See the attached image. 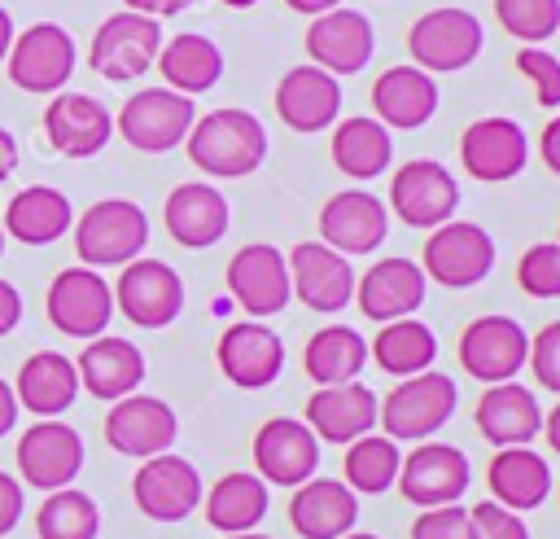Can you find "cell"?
<instances>
[{
    "label": "cell",
    "instance_id": "obj_1",
    "mask_svg": "<svg viewBox=\"0 0 560 539\" xmlns=\"http://www.w3.org/2000/svg\"><path fill=\"white\" fill-rule=\"evenodd\" d=\"M184 145L192 167H201L210 180H245L267 158V127L249 110L223 105V110L197 114Z\"/></svg>",
    "mask_w": 560,
    "mask_h": 539
},
{
    "label": "cell",
    "instance_id": "obj_2",
    "mask_svg": "<svg viewBox=\"0 0 560 539\" xmlns=\"http://www.w3.org/2000/svg\"><path fill=\"white\" fill-rule=\"evenodd\" d=\"M459 403V386L451 372H416V377H398V386L381 399L376 408V425H385V438L394 443H429Z\"/></svg>",
    "mask_w": 560,
    "mask_h": 539
},
{
    "label": "cell",
    "instance_id": "obj_3",
    "mask_svg": "<svg viewBox=\"0 0 560 539\" xmlns=\"http://www.w3.org/2000/svg\"><path fill=\"white\" fill-rule=\"evenodd\" d=\"M149 245V215L127 197L92 202L74 223V254L83 267H122Z\"/></svg>",
    "mask_w": 560,
    "mask_h": 539
},
{
    "label": "cell",
    "instance_id": "obj_4",
    "mask_svg": "<svg viewBox=\"0 0 560 539\" xmlns=\"http://www.w3.org/2000/svg\"><path fill=\"white\" fill-rule=\"evenodd\" d=\"M481 44H486V35H481L477 13L455 9V4L420 13L407 31L411 66H420L429 74H455V70L472 66L481 57Z\"/></svg>",
    "mask_w": 560,
    "mask_h": 539
},
{
    "label": "cell",
    "instance_id": "obj_5",
    "mask_svg": "<svg viewBox=\"0 0 560 539\" xmlns=\"http://www.w3.org/2000/svg\"><path fill=\"white\" fill-rule=\"evenodd\" d=\"M192 123H197L192 96L171 92V88H140L122 101L114 131L140 153H166V149L188 140Z\"/></svg>",
    "mask_w": 560,
    "mask_h": 539
},
{
    "label": "cell",
    "instance_id": "obj_6",
    "mask_svg": "<svg viewBox=\"0 0 560 539\" xmlns=\"http://www.w3.org/2000/svg\"><path fill=\"white\" fill-rule=\"evenodd\" d=\"M490 267H494V241L481 223L446 219L424 237L420 272L446 289H472L490 276Z\"/></svg>",
    "mask_w": 560,
    "mask_h": 539
},
{
    "label": "cell",
    "instance_id": "obj_7",
    "mask_svg": "<svg viewBox=\"0 0 560 539\" xmlns=\"http://www.w3.org/2000/svg\"><path fill=\"white\" fill-rule=\"evenodd\" d=\"M158 48H162V22L149 13L122 9L96 26L88 66L109 83H127V79H140L158 61Z\"/></svg>",
    "mask_w": 560,
    "mask_h": 539
},
{
    "label": "cell",
    "instance_id": "obj_8",
    "mask_svg": "<svg viewBox=\"0 0 560 539\" xmlns=\"http://www.w3.org/2000/svg\"><path fill=\"white\" fill-rule=\"evenodd\" d=\"M455 206H459V184H455V175H451L442 162H433V158L402 162V167L389 175V210H394L407 228L433 232L438 223L455 219Z\"/></svg>",
    "mask_w": 560,
    "mask_h": 539
},
{
    "label": "cell",
    "instance_id": "obj_9",
    "mask_svg": "<svg viewBox=\"0 0 560 539\" xmlns=\"http://www.w3.org/2000/svg\"><path fill=\"white\" fill-rule=\"evenodd\" d=\"M228 294L232 302L254 316V320H267V316H280L293 298V285H289V259L271 245V241H249L241 245L232 259H228Z\"/></svg>",
    "mask_w": 560,
    "mask_h": 539
},
{
    "label": "cell",
    "instance_id": "obj_10",
    "mask_svg": "<svg viewBox=\"0 0 560 539\" xmlns=\"http://www.w3.org/2000/svg\"><path fill=\"white\" fill-rule=\"evenodd\" d=\"M74 39L66 26L57 22H31L26 31L13 35L9 44V79L22 88V92H57L70 83L74 74Z\"/></svg>",
    "mask_w": 560,
    "mask_h": 539
},
{
    "label": "cell",
    "instance_id": "obj_11",
    "mask_svg": "<svg viewBox=\"0 0 560 539\" xmlns=\"http://www.w3.org/2000/svg\"><path fill=\"white\" fill-rule=\"evenodd\" d=\"M48 320L66 337H101L114 320V285L96 267H61L48 285Z\"/></svg>",
    "mask_w": 560,
    "mask_h": 539
},
{
    "label": "cell",
    "instance_id": "obj_12",
    "mask_svg": "<svg viewBox=\"0 0 560 539\" xmlns=\"http://www.w3.org/2000/svg\"><path fill=\"white\" fill-rule=\"evenodd\" d=\"M525 359H529V333L512 316H477L459 333V368L481 386L516 381Z\"/></svg>",
    "mask_w": 560,
    "mask_h": 539
},
{
    "label": "cell",
    "instance_id": "obj_13",
    "mask_svg": "<svg viewBox=\"0 0 560 539\" xmlns=\"http://www.w3.org/2000/svg\"><path fill=\"white\" fill-rule=\"evenodd\" d=\"M114 311L140 329H166L184 311V280L162 259H131L114 285Z\"/></svg>",
    "mask_w": 560,
    "mask_h": 539
},
{
    "label": "cell",
    "instance_id": "obj_14",
    "mask_svg": "<svg viewBox=\"0 0 560 539\" xmlns=\"http://www.w3.org/2000/svg\"><path fill=\"white\" fill-rule=\"evenodd\" d=\"M468 482H472V465L455 443H416V451L402 456L394 486L416 508H442V504H459Z\"/></svg>",
    "mask_w": 560,
    "mask_h": 539
},
{
    "label": "cell",
    "instance_id": "obj_15",
    "mask_svg": "<svg viewBox=\"0 0 560 539\" xmlns=\"http://www.w3.org/2000/svg\"><path fill=\"white\" fill-rule=\"evenodd\" d=\"M83 469V438L74 425L48 416L35 421L31 429H22L18 438V473L26 486L35 491H61L79 478Z\"/></svg>",
    "mask_w": 560,
    "mask_h": 539
},
{
    "label": "cell",
    "instance_id": "obj_16",
    "mask_svg": "<svg viewBox=\"0 0 560 539\" xmlns=\"http://www.w3.org/2000/svg\"><path fill=\"white\" fill-rule=\"evenodd\" d=\"M131 495H136V508L153 521H184L206 486H201V473L192 469V460L175 456V451H162V456H149L140 460L136 478H131Z\"/></svg>",
    "mask_w": 560,
    "mask_h": 539
},
{
    "label": "cell",
    "instance_id": "obj_17",
    "mask_svg": "<svg viewBox=\"0 0 560 539\" xmlns=\"http://www.w3.org/2000/svg\"><path fill=\"white\" fill-rule=\"evenodd\" d=\"M372 53H376V31H372L368 13H359V9L337 4V9H328L319 18H311V26H306L311 66H319V70H328L337 79L341 74H359L372 61Z\"/></svg>",
    "mask_w": 560,
    "mask_h": 539
},
{
    "label": "cell",
    "instance_id": "obj_18",
    "mask_svg": "<svg viewBox=\"0 0 560 539\" xmlns=\"http://www.w3.org/2000/svg\"><path fill=\"white\" fill-rule=\"evenodd\" d=\"M254 469L267 486H302L319 469V438L298 416H271L254 434Z\"/></svg>",
    "mask_w": 560,
    "mask_h": 539
},
{
    "label": "cell",
    "instance_id": "obj_19",
    "mask_svg": "<svg viewBox=\"0 0 560 539\" xmlns=\"http://www.w3.org/2000/svg\"><path fill=\"white\" fill-rule=\"evenodd\" d=\"M459 162H464V171L472 180H486V184L516 180L525 171V162H529L525 127L516 118H503V114L468 123L464 136H459Z\"/></svg>",
    "mask_w": 560,
    "mask_h": 539
},
{
    "label": "cell",
    "instance_id": "obj_20",
    "mask_svg": "<svg viewBox=\"0 0 560 539\" xmlns=\"http://www.w3.org/2000/svg\"><path fill=\"white\" fill-rule=\"evenodd\" d=\"M284 259H289V285H293L298 302H306L311 311L332 316V311H341V307L354 302V280H359V276H354L350 259L337 254L332 245H324V241H302V245H293Z\"/></svg>",
    "mask_w": 560,
    "mask_h": 539
},
{
    "label": "cell",
    "instance_id": "obj_21",
    "mask_svg": "<svg viewBox=\"0 0 560 539\" xmlns=\"http://www.w3.org/2000/svg\"><path fill=\"white\" fill-rule=\"evenodd\" d=\"M175 434H179L175 408L158 394H127L105 416V443L118 456H136V460L162 456V451H171Z\"/></svg>",
    "mask_w": 560,
    "mask_h": 539
},
{
    "label": "cell",
    "instance_id": "obj_22",
    "mask_svg": "<svg viewBox=\"0 0 560 539\" xmlns=\"http://www.w3.org/2000/svg\"><path fill=\"white\" fill-rule=\"evenodd\" d=\"M389 232V210L376 193L368 188H346V193H332L319 210V241L332 245L337 254L354 259V254H372L381 250Z\"/></svg>",
    "mask_w": 560,
    "mask_h": 539
},
{
    "label": "cell",
    "instance_id": "obj_23",
    "mask_svg": "<svg viewBox=\"0 0 560 539\" xmlns=\"http://www.w3.org/2000/svg\"><path fill=\"white\" fill-rule=\"evenodd\" d=\"M424 289H429V276L420 272L416 259H381L372 263L359 280H354V302L368 320L376 324H389V320H402V316H416L420 302H424Z\"/></svg>",
    "mask_w": 560,
    "mask_h": 539
},
{
    "label": "cell",
    "instance_id": "obj_24",
    "mask_svg": "<svg viewBox=\"0 0 560 539\" xmlns=\"http://www.w3.org/2000/svg\"><path fill=\"white\" fill-rule=\"evenodd\" d=\"M214 355H219L223 377L232 386H241V390H262V386H271L284 372V342L262 320L228 324Z\"/></svg>",
    "mask_w": 560,
    "mask_h": 539
},
{
    "label": "cell",
    "instance_id": "obj_25",
    "mask_svg": "<svg viewBox=\"0 0 560 539\" xmlns=\"http://www.w3.org/2000/svg\"><path fill=\"white\" fill-rule=\"evenodd\" d=\"M376 390L363 381H337V386H319L306 399V425L319 443H354L363 434L376 429Z\"/></svg>",
    "mask_w": 560,
    "mask_h": 539
},
{
    "label": "cell",
    "instance_id": "obj_26",
    "mask_svg": "<svg viewBox=\"0 0 560 539\" xmlns=\"http://www.w3.org/2000/svg\"><path fill=\"white\" fill-rule=\"evenodd\" d=\"M44 136L61 158H92L114 136V114L88 92H61L44 110Z\"/></svg>",
    "mask_w": 560,
    "mask_h": 539
},
{
    "label": "cell",
    "instance_id": "obj_27",
    "mask_svg": "<svg viewBox=\"0 0 560 539\" xmlns=\"http://www.w3.org/2000/svg\"><path fill=\"white\" fill-rule=\"evenodd\" d=\"M276 114L293 131H324L341 114V83L319 66H293L276 83Z\"/></svg>",
    "mask_w": 560,
    "mask_h": 539
},
{
    "label": "cell",
    "instance_id": "obj_28",
    "mask_svg": "<svg viewBox=\"0 0 560 539\" xmlns=\"http://www.w3.org/2000/svg\"><path fill=\"white\" fill-rule=\"evenodd\" d=\"M162 223L184 250H210L214 241H223V232L232 223V206L214 184L188 180V184L171 188V197L162 206Z\"/></svg>",
    "mask_w": 560,
    "mask_h": 539
},
{
    "label": "cell",
    "instance_id": "obj_29",
    "mask_svg": "<svg viewBox=\"0 0 560 539\" xmlns=\"http://www.w3.org/2000/svg\"><path fill=\"white\" fill-rule=\"evenodd\" d=\"M359 521V495L341 478H306L293 486L289 526L302 539H341Z\"/></svg>",
    "mask_w": 560,
    "mask_h": 539
},
{
    "label": "cell",
    "instance_id": "obj_30",
    "mask_svg": "<svg viewBox=\"0 0 560 539\" xmlns=\"http://www.w3.org/2000/svg\"><path fill=\"white\" fill-rule=\"evenodd\" d=\"M472 416H477L481 438L494 447H529L542 434V408H538L534 390H525L521 381L486 386Z\"/></svg>",
    "mask_w": 560,
    "mask_h": 539
},
{
    "label": "cell",
    "instance_id": "obj_31",
    "mask_svg": "<svg viewBox=\"0 0 560 539\" xmlns=\"http://www.w3.org/2000/svg\"><path fill=\"white\" fill-rule=\"evenodd\" d=\"M74 372H79V386L92 394V399H105V403H118L127 394H136V386L144 381V355L136 342L127 337H92L79 359H74Z\"/></svg>",
    "mask_w": 560,
    "mask_h": 539
},
{
    "label": "cell",
    "instance_id": "obj_32",
    "mask_svg": "<svg viewBox=\"0 0 560 539\" xmlns=\"http://www.w3.org/2000/svg\"><path fill=\"white\" fill-rule=\"evenodd\" d=\"M438 114V83L420 66H389L372 83V118L385 127H424Z\"/></svg>",
    "mask_w": 560,
    "mask_h": 539
},
{
    "label": "cell",
    "instance_id": "obj_33",
    "mask_svg": "<svg viewBox=\"0 0 560 539\" xmlns=\"http://www.w3.org/2000/svg\"><path fill=\"white\" fill-rule=\"evenodd\" d=\"M486 486L494 504L529 513L551 495V465L534 447H499L486 465Z\"/></svg>",
    "mask_w": 560,
    "mask_h": 539
},
{
    "label": "cell",
    "instance_id": "obj_34",
    "mask_svg": "<svg viewBox=\"0 0 560 539\" xmlns=\"http://www.w3.org/2000/svg\"><path fill=\"white\" fill-rule=\"evenodd\" d=\"M18 408L35 412L39 421L48 416H61L74 399H79V372H74V359H66L61 351H35L22 368H18Z\"/></svg>",
    "mask_w": 560,
    "mask_h": 539
},
{
    "label": "cell",
    "instance_id": "obj_35",
    "mask_svg": "<svg viewBox=\"0 0 560 539\" xmlns=\"http://www.w3.org/2000/svg\"><path fill=\"white\" fill-rule=\"evenodd\" d=\"M70 197L52 184H31L4 206V237L22 245H52L61 232H70Z\"/></svg>",
    "mask_w": 560,
    "mask_h": 539
},
{
    "label": "cell",
    "instance_id": "obj_36",
    "mask_svg": "<svg viewBox=\"0 0 560 539\" xmlns=\"http://www.w3.org/2000/svg\"><path fill=\"white\" fill-rule=\"evenodd\" d=\"M158 70H162V79H166L171 92L197 96V92H210L223 79V53H219V44L210 35L184 31L175 39H162Z\"/></svg>",
    "mask_w": 560,
    "mask_h": 539
},
{
    "label": "cell",
    "instance_id": "obj_37",
    "mask_svg": "<svg viewBox=\"0 0 560 539\" xmlns=\"http://www.w3.org/2000/svg\"><path fill=\"white\" fill-rule=\"evenodd\" d=\"M389 158H394V136L372 114H350V118H341L332 127V162L350 180H376V175H385Z\"/></svg>",
    "mask_w": 560,
    "mask_h": 539
},
{
    "label": "cell",
    "instance_id": "obj_38",
    "mask_svg": "<svg viewBox=\"0 0 560 539\" xmlns=\"http://www.w3.org/2000/svg\"><path fill=\"white\" fill-rule=\"evenodd\" d=\"M368 364V337L350 324H324L306 337L302 368L315 386H337V381H359Z\"/></svg>",
    "mask_w": 560,
    "mask_h": 539
},
{
    "label": "cell",
    "instance_id": "obj_39",
    "mask_svg": "<svg viewBox=\"0 0 560 539\" xmlns=\"http://www.w3.org/2000/svg\"><path fill=\"white\" fill-rule=\"evenodd\" d=\"M201 504H206V521L219 535H245L267 517L271 495L258 473H223L210 486V495H201Z\"/></svg>",
    "mask_w": 560,
    "mask_h": 539
},
{
    "label": "cell",
    "instance_id": "obj_40",
    "mask_svg": "<svg viewBox=\"0 0 560 539\" xmlns=\"http://www.w3.org/2000/svg\"><path fill=\"white\" fill-rule=\"evenodd\" d=\"M368 355L381 364V372L389 377H416V372H429L433 359H438V337L424 320L416 316H402V320H389L381 324V333L372 337Z\"/></svg>",
    "mask_w": 560,
    "mask_h": 539
},
{
    "label": "cell",
    "instance_id": "obj_41",
    "mask_svg": "<svg viewBox=\"0 0 560 539\" xmlns=\"http://www.w3.org/2000/svg\"><path fill=\"white\" fill-rule=\"evenodd\" d=\"M398 465H402V451L394 438L385 434H363L354 443H346V486L354 495H381L398 482Z\"/></svg>",
    "mask_w": 560,
    "mask_h": 539
},
{
    "label": "cell",
    "instance_id": "obj_42",
    "mask_svg": "<svg viewBox=\"0 0 560 539\" xmlns=\"http://www.w3.org/2000/svg\"><path fill=\"white\" fill-rule=\"evenodd\" d=\"M96 530H101V508L92 495H83L74 486L48 491L39 513H35L39 539H96Z\"/></svg>",
    "mask_w": 560,
    "mask_h": 539
},
{
    "label": "cell",
    "instance_id": "obj_43",
    "mask_svg": "<svg viewBox=\"0 0 560 539\" xmlns=\"http://www.w3.org/2000/svg\"><path fill=\"white\" fill-rule=\"evenodd\" d=\"M494 18L521 44H542L560 31V0H494Z\"/></svg>",
    "mask_w": 560,
    "mask_h": 539
},
{
    "label": "cell",
    "instance_id": "obj_44",
    "mask_svg": "<svg viewBox=\"0 0 560 539\" xmlns=\"http://www.w3.org/2000/svg\"><path fill=\"white\" fill-rule=\"evenodd\" d=\"M516 285L529 298H560V241H538L516 263Z\"/></svg>",
    "mask_w": 560,
    "mask_h": 539
},
{
    "label": "cell",
    "instance_id": "obj_45",
    "mask_svg": "<svg viewBox=\"0 0 560 539\" xmlns=\"http://www.w3.org/2000/svg\"><path fill=\"white\" fill-rule=\"evenodd\" d=\"M516 70L534 83L538 105H547V110L560 105V57H556V53L534 48V44H521V53H516Z\"/></svg>",
    "mask_w": 560,
    "mask_h": 539
},
{
    "label": "cell",
    "instance_id": "obj_46",
    "mask_svg": "<svg viewBox=\"0 0 560 539\" xmlns=\"http://www.w3.org/2000/svg\"><path fill=\"white\" fill-rule=\"evenodd\" d=\"M411 539H477V530L468 508L442 504V508H420V517L411 521Z\"/></svg>",
    "mask_w": 560,
    "mask_h": 539
},
{
    "label": "cell",
    "instance_id": "obj_47",
    "mask_svg": "<svg viewBox=\"0 0 560 539\" xmlns=\"http://www.w3.org/2000/svg\"><path fill=\"white\" fill-rule=\"evenodd\" d=\"M468 517H472L477 539H529L525 517H521V513H512V508H503V504H494L490 495H486L481 504H472V508H468Z\"/></svg>",
    "mask_w": 560,
    "mask_h": 539
},
{
    "label": "cell",
    "instance_id": "obj_48",
    "mask_svg": "<svg viewBox=\"0 0 560 539\" xmlns=\"http://www.w3.org/2000/svg\"><path fill=\"white\" fill-rule=\"evenodd\" d=\"M529 372L538 377V386L556 390L560 394V320L542 324L534 337H529Z\"/></svg>",
    "mask_w": 560,
    "mask_h": 539
},
{
    "label": "cell",
    "instance_id": "obj_49",
    "mask_svg": "<svg viewBox=\"0 0 560 539\" xmlns=\"http://www.w3.org/2000/svg\"><path fill=\"white\" fill-rule=\"evenodd\" d=\"M18 517H22V486L13 473L0 469V535H9L18 526Z\"/></svg>",
    "mask_w": 560,
    "mask_h": 539
},
{
    "label": "cell",
    "instance_id": "obj_50",
    "mask_svg": "<svg viewBox=\"0 0 560 539\" xmlns=\"http://www.w3.org/2000/svg\"><path fill=\"white\" fill-rule=\"evenodd\" d=\"M18 320H22V294H18V285H9V280L0 276V337L13 333Z\"/></svg>",
    "mask_w": 560,
    "mask_h": 539
},
{
    "label": "cell",
    "instance_id": "obj_51",
    "mask_svg": "<svg viewBox=\"0 0 560 539\" xmlns=\"http://www.w3.org/2000/svg\"><path fill=\"white\" fill-rule=\"evenodd\" d=\"M538 153H542V162H547V167L560 175V114H556V118L542 127V136H538Z\"/></svg>",
    "mask_w": 560,
    "mask_h": 539
},
{
    "label": "cell",
    "instance_id": "obj_52",
    "mask_svg": "<svg viewBox=\"0 0 560 539\" xmlns=\"http://www.w3.org/2000/svg\"><path fill=\"white\" fill-rule=\"evenodd\" d=\"M131 13H149V18H175V13H184L192 0H122Z\"/></svg>",
    "mask_w": 560,
    "mask_h": 539
},
{
    "label": "cell",
    "instance_id": "obj_53",
    "mask_svg": "<svg viewBox=\"0 0 560 539\" xmlns=\"http://www.w3.org/2000/svg\"><path fill=\"white\" fill-rule=\"evenodd\" d=\"M13 425H18V394H13V386L0 377V438H4Z\"/></svg>",
    "mask_w": 560,
    "mask_h": 539
},
{
    "label": "cell",
    "instance_id": "obj_54",
    "mask_svg": "<svg viewBox=\"0 0 560 539\" xmlns=\"http://www.w3.org/2000/svg\"><path fill=\"white\" fill-rule=\"evenodd\" d=\"M13 167H18V140L9 127H0V180H9Z\"/></svg>",
    "mask_w": 560,
    "mask_h": 539
},
{
    "label": "cell",
    "instance_id": "obj_55",
    "mask_svg": "<svg viewBox=\"0 0 560 539\" xmlns=\"http://www.w3.org/2000/svg\"><path fill=\"white\" fill-rule=\"evenodd\" d=\"M293 13H302V18H319V13H328V9H337L341 0H284Z\"/></svg>",
    "mask_w": 560,
    "mask_h": 539
},
{
    "label": "cell",
    "instance_id": "obj_56",
    "mask_svg": "<svg viewBox=\"0 0 560 539\" xmlns=\"http://www.w3.org/2000/svg\"><path fill=\"white\" fill-rule=\"evenodd\" d=\"M542 434H547V443H551V451L560 456V403H556V408H551V412L542 416Z\"/></svg>",
    "mask_w": 560,
    "mask_h": 539
},
{
    "label": "cell",
    "instance_id": "obj_57",
    "mask_svg": "<svg viewBox=\"0 0 560 539\" xmlns=\"http://www.w3.org/2000/svg\"><path fill=\"white\" fill-rule=\"evenodd\" d=\"M9 44H13V18H9V9L0 4V61L9 57Z\"/></svg>",
    "mask_w": 560,
    "mask_h": 539
},
{
    "label": "cell",
    "instance_id": "obj_58",
    "mask_svg": "<svg viewBox=\"0 0 560 539\" xmlns=\"http://www.w3.org/2000/svg\"><path fill=\"white\" fill-rule=\"evenodd\" d=\"M219 4H228V9H249V4H258V0H219Z\"/></svg>",
    "mask_w": 560,
    "mask_h": 539
},
{
    "label": "cell",
    "instance_id": "obj_59",
    "mask_svg": "<svg viewBox=\"0 0 560 539\" xmlns=\"http://www.w3.org/2000/svg\"><path fill=\"white\" fill-rule=\"evenodd\" d=\"M223 539H271V535H258V530H245V535H223Z\"/></svg>",
    "mask_w": 560,
    "mask_h": 539
},
{
    "label": "cell",
    "instance_id": "obj_60",
    "mask_svg": "<svg viewBox=\"0 0 560 539\" xmlns=\"http://www.w3.org/2000/svg\"><path fill=\"white\" fill-rule=\"evenodd\" d=\"M341 539H381V535H368V530H350V535H341Z\"/></svg>",
    "mask_w": 560,
    "mask_h": 539
},
{
    "label": "cell",
    "instance_id": "obj_61",
    "mask_svg": "<svg viewBox=\"0 0 560 539\" xmlns=\"http://www.w3.org/2000/svg\"><path fill=\"white\" fill-rule=\"evenodd\" d=\"M0 254H4V228H0Z\"/></svg>",
    "mask_w": 560,
    "mask_h": 539
},
{
    "label": "cell",
    "instance_id": "obj_62",
    "mask_svg": "<svg viewBox=\"0 0 560 539\" xmlns=\"http://www.w3.org/2000/svg\"><path fill=\"white\" fill-rule=\"evenodd\" d=\"M556 241H560V237H556Z\"/></svg>",
    "mask_w": 560,
    "mask_h": 539
}]
</instances>
